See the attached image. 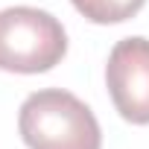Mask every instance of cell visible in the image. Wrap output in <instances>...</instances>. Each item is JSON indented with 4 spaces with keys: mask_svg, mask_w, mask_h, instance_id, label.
I'll use <instances>...</instances> for the list:
<instances>
[{
    "mask_svg": "<svg viewBox=\"0 0 149 149\" xmlns=\"http://www.w3.org/2000/svg\"><path fill=\"white\" fill-rule=\"evenodd\" d=\"M18 129L29 149H102L94 111L61 88L29 94L21 105Z\"/></svg>",
    "mask_w": 149,
    "mask_h": 149,
    "instance_id": "6da1fadb",
    "label": "cell"
},
{
    "mask_svg": "<svg viewBox=\"0 0 149 149\" xmlns=\"http://www.w3.org/2000/svg\"><path fill=\"white\" fill-rule=\"evenodd\" d=\"M67 53L64 26L44 9L12 6L0 12V70L44 73Z\"/></svg>",
    "mask_w": 149,
    "mask_h": 149,
    "instance_id": "7a4b0ae2",
    "label": "cell"
},
{
    "mask_svg": "<svg viewBox=\"0 0 149 149\" xmlns=\"http://www.w3.org/2000/svg\"><path fill=\"white\" fill-rule=\"evenodd\" d=\"M105 82L123 120L149 123V41L134 35L114 44L105 64Z\"/></svg>",
    "mask_w": 149,
    "mask_h": 149,
    "instance_id": "3957f363",
    "label": "cell"
},
{
    "mask_svg": "<svg viewBox=\"0 0 149 149\" xmlns=\"http://www.w3.org/2000/svg\"><path fill=\"white\" fill-rule=\"evenodd\" d=\"M70 3L94 24H120L134 18L146 0H70Z\"/></svg>",
    "mask_w": 149,
    "mask_h": 149,
    "instance_id": "277c9868",
    "label": "cell"
}]
</instances>
